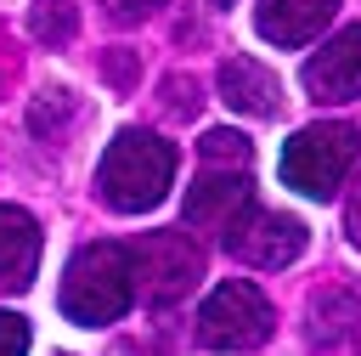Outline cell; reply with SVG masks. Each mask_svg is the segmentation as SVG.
Segmentation results:
<instances>
[{
	"mask_svg": "<svg viewBox=\"0 0 361 356\" xmlns=\"http://www.w3.org/2000/svg\"><path fill=\"white\" fill-rule=\"evenodd\" d=\"M102 203L118 215H147L169 198L175 186V147L152 130H118L96 164Z\"/></svg>",
	"mask_w": 361,
	"mask_h": 356,
	"instance_id": "cell-1",
	"label": "cell"
},
{
	"mask_svg": "<svg viewBox=\"0 0 361 356\" xmlns=\"http://www.w3.org/2000/svg\"><path fill=\"white\" fill-rule=\"evenodd\" d=\"M62 316L79 328H107L130 311L135 283H130V249L124 243H85L68 271H62Z\"/></svg>",
	"mask_w": 361,
	"mask_h": 356,
	"instance_id": "cell-2",
	"label": "cell"
},
{
	"mask_svg": "<svg viewBox=\"0 0 361 356\" xmlns=\"http://www.w3.org/2000/svg\"><path fill=\"white\" fill-rule=\"evenodd\" d=\"M355 153H361L355 124H338V119L305 124V130H293V141L282 147V181H288L293 192H305V198H333V192L344 186Z\"/></svg>",
	"mask_w": 361,
	"mask_h": 356,
	"instance_id": "cell-3",
	"label": "cell"
},
{
	"mask_svg": "<svg viewBox=\"0 0 361 356\" xmlns=\"http://www.w3.org/2000/svg\"><path fill=\"white\" fill-rule=\"evenodd\" d=\"M271 322H276L271 299H265L254 283L231 277V283H220V288L203 299V311H197V339H203L209 350H259V345L271 339Z\"/></svg>",
	"mask_w": 361,
	"mask_h": 356,
	"instance_id": "cell-4",
	"label": "cell"
},
{
	"mask_svg": "<svg viewBox=\"0 0 361 356\" xmlns=\"http://www.w3.org/2000/svg\"><path fill=\"white\" fill-rule=\"evenodd\" d=\"M220 243L243 260V266H259V271H276L288 260L305 254V220L282 215V209H259L254 198L220 226Z\"/></svg>",
	"mask_w": 361,
	"mask_h": 356,
	"instance_id": "cell-5",
	"label": "cell"
},
{
	"mask_svg": "<svg viewBox=\"0 0 361 356\" xmlns=\"http://www.w3.org/2000/svg\"><path fill=\"white\" fill-rule=\"evenodd\" d=\"M197 277H203V260H197V249H192L186 232H147V237L130 249V283H135V294L152 299V305L180 299Z\"/></svg>",
	"mask_w": 361,
	"mask_h": 356,
	"instance_id": "cell-6",
	"label": "cell"
},
{
	"mask_svg": "<svg viewBox=\"0 0 361 356\" xmlns=\"http://www.w3.org/2000/svg\"><path fill=\"white\" fill-rule=\"evenodd\" d=\"M248 164H209L197 170V181L186 186V226L197 232H220L243 203H248Z\"/></svg>",
	"mask_w": 361,
	"mask_h": 356,
	"instance_id": "cell-7",
	"label": "cell"
},
{
	"mask_svg": "<svg viewBox=\"0 0 361 356\" xmlns=\"http://www.w3.org/2000/svg\"><path fill=\"white\" fill-rule=\"evenodd\" d=\"M305 90L316 96V102H350V96H361V23H350V28H338L310 62H305Z\"/></svg>",
	"mask_w": 361,
	"mask_h": 356,
	"instance_id": "cell-8",
	"label": "cell"
},
{
	"mask_svg": "<svg viewBox=\"0 0 361 356\" xmlns=\"http://www.w3.org/2000/svg\"><path fill=\"white\" fill-rule=\"evenodd\" d=\"M39 271V226L28 209L0 203V294H23Z\"/></svg>",
	"mask_w": 361,
	"mask_h": 356,
	"instance_id": "cell-9",
	"label": "cell"
},
{
	"mask_svg": "<svg viewBox=\"0 0 361 356\" xmlns=\"http://www.w3.org/2000/svg\"><path fill=\"white\" fill-rule=\"evenodd\" d=\"M333 11H338V0H259L254 28L271 45H305L333 23Z\"/></svg>",
	"mask_w": 361,
	"mask_h": 356,
	"instance_id": "cell-10",
	"label": "cell"
},
{
	"mask_svg": "<svg viewBox=\"0 0 361 356\" xmlns=\"http://www.w3.org/2000/svg\"><path fill=\"white\" fill-rule=\"evenodd\" d=\"M220 90H226V102H231L237 113H254V119H271V113L282 107V85H276V73H271L265 62H254V57H231V62H220Z\"/></svg>",
	"mask_w": 361,
	"mask_h": 356,
	"instance_id": "cell-11",
	"label": "cell"
},
{
	"mask_svg": "<svg viewBox=\"0 0 361 356\" xmlns=\"http://www.w3.org/2000/svg\"><path fill=\"white\" fill-rule=\"evenodd\" d=\"M28 28H34V40L62 45V40H73V6H68V0H34Z\"/></svg>",
	"mask_w": 361,
	"mask_h": 356,
	"instance_id": "cell-12",
	"label": "cell"
},
{
	"mask_svg": "<svg viewBox=\"0 0 361 356\" xmlns=\"http://www.w3.org/2000/svg\"><path fill=\"white\" fill-rule=\"evenodd\" d=\"M197 147H203L209 164H254V147H248V136H237V130H209Z\"/></svg>",
	"mask_w": 361,
	"mask_h": 356,
	"instance_id": "cell-13",
	"label": "cell"
},
{
	"mask_svg": "<svg viewBox=\"0 0 361 356\" xmlns=\"http://www.w3.org/2000/svg\"><path fill=\"white\" fill-rule=\"evenodd\" d=\"M62 113H73V102H68V90H45L39 102H34V113H28V124L34 130H51Z\"/></svg>",
	"mask_w": 361,
	"mask_h": 356,
	"instance_id": "cell-14",
	"label": "cell"
},
{
	"mask_svg": "<svg viewBox=\"0 0 361 356\" xmlns=\"http://www.w3.org/2000/svg\"><path fill=\"white\" fill-rule=\"evenodd\" d=\"M0 356H28V322L17 311H0Z\"/></svg>",
	"mask_w": 361,
	"mask_h": 356,
	"instance_id": "cell-15",
	"label": "cell"
},
{
	"mask_svg": "<svg viewBox=\"0 0 361 356\" xmlns=\"http://www.w3.org/2000/svg\"><path fill=\"white\" fill-rule=\"evenodd\" d=\"M102 6H107L113 23H141V17H152L164 0H102Z\"/></svg>",
	"mask_w": 361,
	"mask_h": 356,
	"instance_id": "cell-16",
	"label": "cell"
},
{
	"mask_svg": "<svg viewBox=\"0 0 361 356\" xmlns=\"http://www.w3.org/2000/svg\"><path fill=\"white\" fill-rule=\"evenodd\" d=\"M344 226H350V237H355V249H361V186H355V198H350V209H344Z\"/></svg>",
	"mask_w": 361,
	"mask_h": 356,
	"instance_id": "cell-17",
	"label": "cell"
},
{
	"mask_svg": "<svg viewBox=\"0 0 361 356\" xmlns=\"http://www.w3.org/2000/svg\"><path fill=\"white\" fill-rule=\"evenodd\" d=\"M209 6H231V0H209Z\"/></svg>",
	"mask_w": 361,
	"mask_h": 356,
	"instance_id": "cell-18",
	"label": "cell"
}]
</instances>
